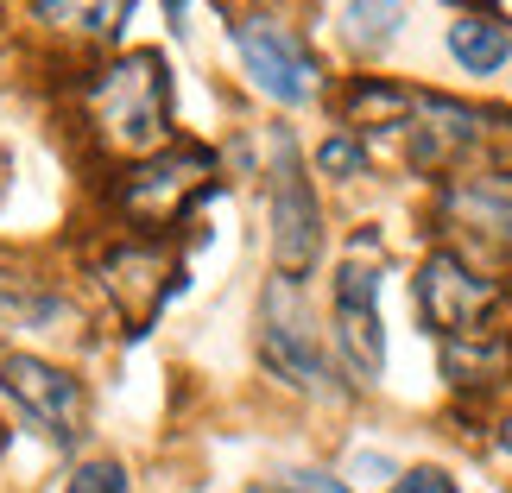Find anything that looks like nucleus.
Listing matches in <instances>:
<instances>
[{
    "label": "nucleus",
    "instance_id": "obj_1",
    "mask_svg": "<svg viewBox=\"0 0 512 493\" xmlns=\"http://www.w3.org/2000/svg\"><path fill=\"white\" fill-rule=\"evenodd\" d=\"M89 140L108 159H152L171 146V76L159 51H127L83 83Z\"/></svg>",
    "mask_w": 512,
    "mask_h": 493
},
{
    "label": "nucleus",
    "instance_id": "obj_2",
    "mask_svg": "<svg viewBox=\"0 0 512 493\" xmlns=\"http://www.w3.org/2000/svg\"><path fill=\"white\" fill-rule=\"evenodd\" d=\"M260 361L272 380L304 392V399H329L336 392V361L323 354L317 317H310L298 279H285V272H272L260 291Z\"/></svg>",
    "mask_w": 512,
    "mask_h": 493
},
{
    "label": "nucleus",
    "instance_id": "obj_3",
    "mask_svg": "<svg viewBox=\"0 0 512 493\" xmlns=\"http://www.w3.org/2000/svg\"><path fill=\"white\" fill-rule=\"evenodd\" d=\"M215 190V152L209 146H165L140 159L121 184H114V209L140 234H165Z\"/></svg>",
    "mask_w": 512,
    "mask_h": 493
},
{
    "label": "nucleus",
    "instance_id": "obj_4",
    "mask_svg": "<svg viewBox=\"0 0 512 493\" xmlns=\"http://www.w3.org/2000/svg\"><path fill=\"white\" fill-rule=\"evenodd\" d=\"M272 184H266V241H272V266L285 279H310L323 260V209L317 190L298 165V140L279 127L272 133Z\"/></svg>",
    "mask_w": 512,
    "mask_h": 493
},
{
    "label": "nucleus",
    "instance_id": "obj_5",
    "mask_svg": "<svg viewBox=\"0 0 512 493\" xmlns=\"http://www.w3.org/2000/svg\"><path fill=\"white\" fill-rule=\"evenodd\" d=\"M336 361L354 386H380L386 329H380V234H361L336 266Z\"/></svg>",
    "mask_w": 512,
    "mask_h": 493
},
{
    "label": "nucleus",
    "instance_id": "obj_6",
    "mask_svg": "<svg viewBox=\"0 0 512 493\" xmlns=\"http://www.w3.org/2000/svg\"><path fill=\"white\" fill-rule=\"evenodd\" d=\"M234 51H241V70L253 76V89H260L266 102H279V108L317 102L323 64L310 57V45L291 26H279V19H266V13H247V19H234Z\"/></svg>",
    "mask_w": 512,
    "mask_h": 493
},
{
    "label": "nucleus",
    "instance_id": "obj_7",
    "mask_svg": "<svg viewBox=\"0 0 512 493\" xmlns=\"http://www.w3.org/2000/svg\"><path fill=\"white\" fill-rule=\"evenodd\" d=\"M89 272H95V285L108 291V304L121 310V323L133 335H146L152 323H159V310L171 304V291L184 285V266H177L152 234H140V241H114Z\"/></svg>",
    "mask_w": 512,
    "mask_h": 493
},
{
    "label": "nucleus",
    "instance_id": "obj_8",
    "mask_svg": "<svg viewBox=\"0 0 512 493\" xmlns=\"http://www.w3.org/2000/svg\"><path fill=\"white\" fill-rule=\"evenodd\" d=\"M0 392L19 405V418L32 430H45L51 443H70L83 437V418H89V392L70 367L45 361V354H7L0 361Z\"/></svg>",
    "mask_w": 512,
    "mask_h": 493
},
{
    "label": "nucleus",
    "instance_id": "obj_9",
    "mask_svg": "<svg viewBox=\"0 0 512 493\" xmlns=\"http://www.w3.org/2000/svg\"><path fill=\"white\" fill-rule=\"evenodd\" d=\"M437 222L462 241H475L487 253L512 260V171L506 165H481V171H449L437 190Z\"/></svg>",
    "mask_w": 512,
    "mask_h": 493
},
{
    "label": "nucleus",
    "instance_id": "obj_10",
    "mask_svg": "<svg viewBox=\"0 0 512 493\" xmlns=\"http://www.w3.org/2000/svg\"><path fill=\"white\" fill-rule=\"evenodd\" d=\"M500 304V285L475 272L456 247H437L418 266V317L449 342V335H475L487 329V310Z\"/></svg>",
    "mask_w": 512,
    "mask_h": 493
},
{
    "label": "nucleus",
    "instance_id": "obj_11",
    "mask_svg": "<svg viewBox=\"0 0 512 493\" xmlns=\"http://www.w3.org/2000/svg\"><path fill=\"white\" fill-rule=\"evenodd\" d=\"M512 373V335L475 329V335H449L443 342V380L456 392H494Z\"/></svg>",
    "mask_w": 512,
    "mask_h": 493
},
{
    "label": "nucleus",
    "instance_id": "obj_12",
    "mask_svg": "<svg viewBox=\"0 0 512 493\" xmlns=\"http://www.w3.org/2000/svg\"><path fill=\"white\" fill-rule=\"evenodd\" d=\"M64 323H70L64 291L0 266V335H38V329H64Z\"/></svg>",
    "mask_w": 512,
    "mask_h": 493
},
{
    "label": "nucleus",
    "instance_id": "obj_13",
    "mask_svg": "<svg viewBox=\"0 0 512 493\" xmlns=\"http://www.w3.org/2000/svg\"><path fill=\"white\" fill-rule=\"evenodd\" d=\"M411 102H418V89H399V83H380V76H361V83H348L342 95V121L348 133H399L411 121Z\"/></svg>",
    "mask_w": 512,
    "mask_h": 493
},
{
    "label": "nucleus",
    "instance_id": "obj_14",
    "mask_svg": "<svg viewBox=\"0 0 512 493\" xmlns=\"http://www.w3.org/2000/svg\"><path fill=\"white\" fill-rule=\"evenodd\" d=\"M449 57H456L468 76H494L512 57V26L494 13H462L456 26H449Z\"/></svg>",
    "mask_w": 512,
    "mask_h": 493
},
{
    "label": "nucleus",
    "instance_id": "obj_15",
    "mask_svg": "<svg viewBox=\"0 0 512 493\" xmlns=\"http://www.w3.org/2000/svg\"><path fill=\"white\" fill-rule=\"evenodd\" d=\"M32 13H38V26H51V32H64V38H114L127 26V13H133V0H32Z\"/></svg>",
    "mask_w": 512,
    "mask_h": 493
},
{
    "label": "nucleus",
    "instance_id": "obj_16",
    "mask_svg": "<svg viewBox=\"0 0 512 493\" xmlns=\"http://www.w3.org/2000/svg\"><path fill=\"white\" fill-rule=\"evenodd\" d=\"M405 26V0H348L342 7V32L354 51H386Z\"/></svg>",
    "mask_w": 512,
    "mask_h": 493
},
{
    "label": "nucleus",
    "instance_id": "obj_17",
    "mask_svg": "<svg viewBox=\"0 0 512 493\" xmlns=\"http://www.w3.org/2000/svg\"><path fill=\"white\" fill-rule=\"evenodd\" d=\"M317 171L336 177V184H348V177H367V140L361 133H329V140L317 146Z\"/></svg>",
    "mask_w": 512,
    "mask_h": 493
},
{
    "label": "nucleus",
    "instance_id": "obj_18",
    "mask_svg": "<svg viewBox=\"0 0 512 493\" xmlns=\"http://www.w3.org/2000/svg\"><path fill=\"white\" fill-rule=\"evenodd\" d=\"M64 493H127V468L114 462V456H83V462L70 468Z\"/></svg>",
    "mask_w": 512,
    "mask_h": 493
},
{
    "label": "nucleus",
    "instance_id": "obj_19",
    "mask_svg": "<svg viewBox=\"0 0 512 493\" xmlns=\"http://www.w3.org/2000/svg\"><path fill=\"white\" fill-rule=\"evenodd\" d=\"M247 493H354L348 481L323 475V468H291V475H272V481H253Z\"/></svg>",
    "mask_w": 512,
    "mask_h": 493
},
{
    "label": "nucleus",
    "instance_id": "obj_20",
    "mask_svg": "<svg viewBox=\"0 0 512 493\" xmlns=\"http://www.w3.org/2000/svg\"><path fill=\"white\" fill-rule=\"evenodd\" d=\"M392 493H462V487L449 481L443 468H411V475H399V481H392Z\"/></svg>",
    "mask_w": 512,
    "mask_h": 493
},
{
    "label": "nucleus",
    "instance_id": "obj_21",
    "mask_svg": "<svg viewBox=\"0 0 512 493\" xmlns=\"http://www.w3.org/2000/svg\"><path fill=\"white\" fill-rule=\"evenodd\" d=\"M500 449H506V456H512V418L500 424Z\"/></svg>",
    "mask_w": 512,
    "mask_h": 493
}]
</instances>
